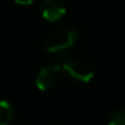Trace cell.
Masks as SVG:
<instances>
[{
  "label": "cell",
  "instance_id": "4",
  "mask_svg": "<svg viewBox=\"0 0 125 125\" xmlns=\"http://www.w3.org/2000/svg\"><path fill=\"white\" fill-rule=\"evenodd\" d=\"M66 14V7L62 0H43L42 3V16L49 22H57Z\"/></svg>",
  "mask_w": 125,
  "mask_h": 125
},
{
  "label": "cell",
  "instance_id": "6",
  "mask_svg": "<svg viewBox=\"0 0 125 125\" xmlns=\"http://www.w3.org/2000/svg\"><path fill=\"white\" fill-rule=\"evenodd\" d=\"M108 125H125V110H117L109 118Z\"/></svg>",
  "mask_w": 125,
  "mask_h": 125
},
{
  "label": "cell",
  "instance_id": "7",
  "mask_svg": "<svg viewBox=\"0 0 125 125\" xmlns=\"http://www.w3.org/2000/svg\"><path fill=\"white\" fill-rule=\"evenodd\" d=\"M16 4H19V6H30V4H32L35 0H14Z\"/></svg>",
  "mask_w": 125,
  "mask_h": 125
},
{
  "label": "cell",
  "instance_id": "2",
  "mask_svg": "<svg viewBox=\"0 0 125 125\" xmlns=\"http://www.w3.org/2000/svg\"><path fill=\"white\" fill-rule=\"evenodd\" d=\"M61 67L71 79H74L77 82L87 83L94 77V71H93L92 65L89 62H86L85 59H79V58L66 59L63 61Z\"/></svg>",
  "mask_w": 125,
  "mask_h": 125
},
{
  "label": "cell",
  "instance_id": "5",
  "mask_svg": "<svg viewBox=\"0 0 125 125\" xmlns=\"http://www.w3.org/2000/svg\"><path fill=\"white\" fill-rule=\"evenodd\" d=\"M14 120V108L8 101L0 100V125H10Z\"/></svg>",
  "mask_w": 125,
  "mask_h": 125
},
{
  "label": "cell",
  "instance_id": "3",
  "mask_svg": "<svg viewBox=\"0 0 125 125\" xmlns=\"http://www.w3.org/2000/svg\"><path fill=\"white\" fill-rule=\"evenodd\" d=\"M61 70H62V67L57 65L43 67L38 73V75H36V79H35L36 87L39 90H42V92H46V90L51 89L57 83L58 78H59Z\"/></svg>",
  "mask_w": 125,
  "mask_h": 125
},
{
  "label": "cell",
  "instance_id": "1",
  "mask_svg": "<svg viewBox=\"0 0 125 125\" xmlns=\"http://www.w3.org/2000/svg\"><path fill=\"white\" fill-rule=\"evenodd\" d=\"M77 41V32L71 28L61 27L54 30L49 35L44 43V50L47 52H61L65 50L70 49Z\"/></svg>",
  "mask_w": 125,
  "mask_h": 125
}]
</instances>
